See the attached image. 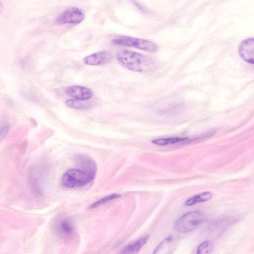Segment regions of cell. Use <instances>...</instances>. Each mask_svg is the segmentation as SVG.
I'll list each match as a JSON object with an SVG mask.
<instances>
[{"instance_id":"cell-18","label":"cell","mask_w":254,"mask_h":254,"mask_svg":"<svg viewBox=\"0 0 254 254\" xmlns=\"http://www.w3.org/2000/svg\"><path fill=\"white\" fill-rule=\"evenodd\" d=\"M10 128V125L7 123L0 125V141L4 139Z\"/></svg>"},{"instance_id":"cell-11","label":"cell","mask_w":254,"mask_h":254,"mask_svg":"<svg viewBox=\"0 0 254 254\" xmlns=\"http://www.w3.org/2000/svg\"><path fill=\"white\" fill-rule=\"evenodd\" d=\"M177 240L172 236H169L162 241L155 248L153 254H169L173 251L176 247Z\"/></svg>"},{"instance_id":"cell-2","label":"cell","mask_w":254,"mask_h":254,"mask_svg":"<svg viewBox=\"0 0 254 254\" xmlns=\"http://www.w3.org/2000/svg\"><path fill=\"white\" fill-rule=\"evenodd\" d=\"M206 219L205 213L201 210L189 212L175 221L174 229L179 233L189 232L204 222Z\"/></svg>"},{"instance_id":"cell-14","label":"cell","mask_w":254,"mask_h":254,"mask_svg":"<svg viewBox=\"0 0 254 254\" xmlns=\"http://www.w3.org/2000/svg\"><path fill=\"white\" fill-rule=\"evenodd\" d=\"M188 139L187 137H171L157 138L152 140V143L157 145L165 146L174 144L185 141Z\"/></svg>"},{"instance_id":"cell-4","label":"cell","mask_w":254,"mask_h":254,"mask_svg":"<svg viewBox=\"0 0 254 254\" xmlns=\"http://www.w3.org/2000/svg\"><path fill=\"white\" fill-rule=\"evenodd\" d=\"M116 45L135 48L149 52H155L158 50L157 45L150 40L128 36H119L111 40Z\"/></svg>"},{"instance_id":"cell-8","label":"cell","mask_w":254,"mask_h":254,"mask_svg":"<svg viewBox=\"0 0 254 254\" xmlns=\"http://www.w3.org/2000/svg\"><path fill=\"white\" fill-rule=\"evenodd\" d=\"M77 163L81 170L85 172L93 180L95 177L97 165L94 160L86 155L80 154L75 156Z\"/></svg>"},{"instance_id":"cell-9","label":"cell","mask_w":254,"mask_h":254,"mask_svg":"<svg viewBox=\"0 0 254 254\" xmlns=\"http://www.w3.org/2000/svg\"><path fill=\"white\" fill-rule=\"evenodd\" d=\"M66 93L74 99L83 101L90 99L93 94L91 89L79 85L68 87L66 89Z\"/></svg>"},{"instance_id":"cell-7","label":"cell","mask_w":254,"mask_h":254,"mask_svg":"<svg viewBox=\"0 0 254 254\" xmlns=\"http://www.w3.org/2000/svg\"><path fill=\"white\" fill-rule=\"evenodd\" d=\"M254 39L248 38L243 40L239 47V54L245 61L254 64Z\"/></svg>"},{"instance_id":"cell-10","label":"cell","mask_w":254,"mask_h":254,"mask_svg":"<svg viewBox=\"0 0 254 254\" xmlns=\"http://www.w3.org/2000/svg\"><path fill=\"white\" fill-rule=\"evenodd\" d=\"M56 231L61 236L66 238L69 237L73 234L74 229L70 220L67 218H64L57 223Z\"/></svg>"},{"instance_id":"cell-13","label":"cell","mask_w":254,"mask_h":254,"mask_svg":"<svg viewBox=\"0 0 254 254\" xmlns=\"http://www.w3.org/2000/svg\"><path fill=\"white\" fill-rule=\"evenodd\" d=\"M212 197V193L206 191L195 195L187 199L184 203L186 206H192L199 202H203L210 200Z\"/></svg>"},{"instance_id":"cell-6","label":"cell","mask_w":254,"mask_h":254,"mask_svg":"<svg viewBox=\"0 0 254 254\" xmlns=\"http://www.w3.org/2000/svg\"><path fill=\"white\" fill-rule=\"evenodd\" d=\"M111 52L102 51L89 55L84 58L83 63L88 65L97 66L103 65L109 62L112 59Z\"/></svg>"},{"instance_id":"cell-5","label":"cell","mask_w":254,"mask_h":254,"mask_svg":"<svg viewBox=\"0 0 254 254\" xmlns=\"http://www.w3.org/2000/svg\"><path fill=\"white\" fill-rule=\"evenodd\" d=\"M84 19L83 11L77 7H72L61 13L56 21L58 24H78Z\"/></svg>"},{"instance_id":"cell-1","label":"cell","mask_w":254,"mask_h":254,"mask_svg":"<svg viewBox=\"0 0 254 254\" xmlns=\"http://www.w3.org/2000/svg\"><path fill=\"white\" fill-rule=\"evenodd\" d=\"M116 57L120 65L132 71L148 72L156 68V63L152 58L136 52L122 50L118 52Z\"/></svg>"},{"instance_id":"cell-17","label":"cell","mask_w":254,"mask_h":254,"mask_svg":"<svg viewBox=\"0 0 254 254\" xmlns=\"http://www.w3.org/2000/svg\"><path fill=\"white\" fill-rule=\"evenodd\" d=\"M213 244L209 241H205L200 244L197 247L196 254H207L212 251Z\"/></svg>"},{"instance_id":"cell-12","label":"cell","mask_w":254,"mask_h":254,"mask_svg":"<svg viewBox=\"0 0 254 254\" xmlns=\"http://www.w3.org/2000/svg\"><path fill=\"white\" fill-rule=\"evenodd\" d=\"M148 238L149 236H146L135 242L127 245L121 250L120 253L122 254H130L138 252L146 243Z\"/></svg>"},{"instance_id":"cell-16","label":"cell","mask_w":254,"mask_h":254,"mask_svg":"<svg viewBox=\"0 0 254 254\" xmlns=\"http://www.w3.org/2000/svg\"><path fill=\"white\" fill-rule=\"evenodd\" d=\"M120 197L121 195L117 193H114L110 195H108L105 197L102 198V199L96 201V202L92 204L91 205L89 206V209H93L99 207V206L102 205L105 203H106L109 201H110L116 198H118Z\"/></svg>"},{"instance_id":"cell-15","label":"cell","mask_w":254,"mask_h":254,"mask_svg":"<svg viewBox=\"0 0 254 254\" xmlns=\"http://www.w3.org/2000/svg\"><path fill=\"white\" fill-rule=\"evenodd\" d=\"M65 104L67 106L75 109H87L91 106V104L86 100L76 99H68L65 101Z\"/></svg>"},{"instance_id":"cell-3","label":"cell","mask_w":254,"mask_h":254,"mask_svg":"<svg viewBox=\"0 0 254 254\" xmlns=\"http://www.w3.org/2000/svg\"><path fill=\"white\" fill-rule=\"evenodd\" d=\"M93 180L81 169L72 168L68 170L62 176L61 183L63 186L74 188L86 186Z\"/></svg>"}]
</instances>
